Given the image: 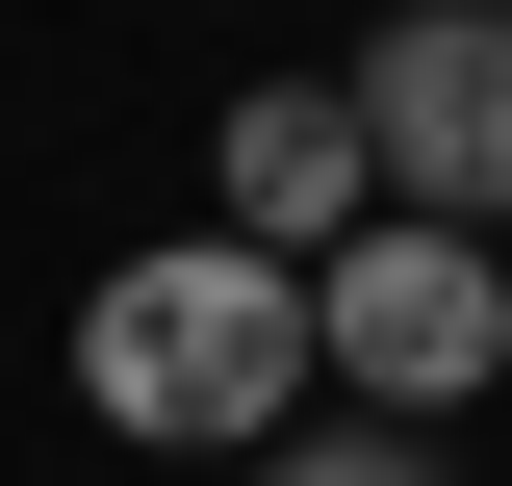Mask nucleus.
Instances as JSON below:
<instances>
[{
	"mask_svg": "<svg viewBox=\"0 0 512 486\" xmlns=\"http://www.w3.org/2000/svg\"><path fill=\"white\" fill-rule=\"evenodd\" d=\"M77 410L128 435V461H282L308 435V282L256 231H154L77 282Z\"/></svg>",
	"mask_w": 512,
	"mask_h": 486,
	"instance_id": "1",
	"label": "nucleus"
},
{
	"mask_svg": "<svg viewBox=\"0 0 512 486\" xmlns=\"http://www.w3.org/2000/svg\"><path fill=\"white\" fill-rule=\"evenodd\" d=\"M308 384H333L359 435H436V410H487V384H512V256L384 205L359 256H308Z\"/></svg>",
	"mask_w": 512,
	"mask_h": 486,
	"instance_id": "2",
	"label": "nucleus"
},
{
	"mask_svg": "<svg viewBox=\"0 0 512 486\" xmlns=\"http://www.w3.org/2000/svg\"><path fill=\"white\" fill-rule=\"evenodd\" d=\"M359 154H384L410 231L512 256V0H384L359 26Z\"/></svg>",
	"mask_w": 512,
	"mask_h": 486,
	"instance_id": "3",
	"label": "nucleus"
},
{
	"mask_svg": "<svg viewBox=\"0 0 512 486\" xmlns=\"http://www.w3.org/2000/svg\"><path fill=\"white\" fill-rule=\"evenodd\" d=\"M205 231H256L282 282H308V256H359V231H384V154H359V77H256V103L205 128Z\"/></svg>",
	"mask_w": 512,
	"mask_h": 486,
	"instance_id": "4",
	"label": "nucleus"
},
{
	"mask_svg": "<svg viewBox=\"0 0 512 486\" xmlns=\"http://www.w3.org/2000/svg\"><path fill=\"white\" fill-rule=\"evenodd\" d=\"M256 486H436V461H410V435H359V410H333V435H282V461H256Z\"/></svg>",
	"mask_w": 512,
	"mask_h": 486,
	"instance_id": "5",
	"label": "nucleus"
}]
</instances>
